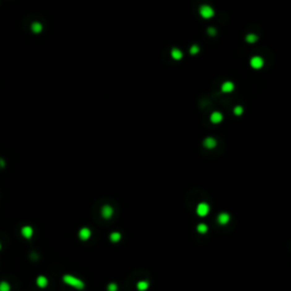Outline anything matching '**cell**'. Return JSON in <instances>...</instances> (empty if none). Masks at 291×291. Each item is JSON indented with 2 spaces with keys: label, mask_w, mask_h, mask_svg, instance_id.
<instances>
[{
  "label": "cell",
  "mask_w": 291,
  "mask_h": 291,
  "mask_svg": "<svg viewBox=\"0 0 291 291\" xmlns=\"http://www.w3.org/2000/svg\"><path fill=\"white\" fill-rule=\"evenodd\" d=\"M217 222L221 225L228 224L229 222H230V214H228V213H221V214H218Z\"/></svg>",
  "instance_id": "9"
},
{
  "label": "cell",
  "mask_w": 291,
  "mask_h": 291,
  "mask_svg": "<svg viewBox=\"0 0 291 291\" xmlns=\"http://www.w3.org/2000/svg\"><path fill=\"white\" fill-rule=\"evenodd\" d=\"M31 30L33 33H40V32L42 31V24L41 23H39V22H34V23H32L31 25Z\"/></svg>",
  "instance_id": "13"
},
{
  "label": "cell",
  "mask_w": 291,
  "mask_h": 291,
  "mask_svg": "<svg viewBox=\"0 0 291 291\" xmlns=\"http://www.w3.org/2000/svg\"><path fill=\"white\" fill-rule=\"evenodd\" d=\"M35 283H36V285H38L39 288L45 289V288L48 287L49 281H48V277L45 276V275H39V276L36 277V280H35Z\"/></svg>",
  "instance_id": "6"
},
{
  "label": "cell",
  "mask_w": 291,
  "mask_h": 291,
  "mask_svg": "<svg viewBox=\"0 0 291 291\" xmlns=\"http://www.w3.org/2000/svg\"><path fill=\"white\" fill-rule=\"evenodd\" d=\"M149 288V283L147 281H139L137 283V289L139 291H146Z\"/></svg>",
  "instance_id": "15"
},
{
  "label": "cell",
  "mask_w": 291,
  "mask_h": 291,
  "mask_svg": "<svg viewBox=\"0 0 291 291\" xmlns=\"http://www.w3.org/2000/svg\"><path fill=\"white\" fill-rule=\"evenodd\" d=\"M172 57L174 59H181V58H182V53H181L179 49L174 48V49L172 50Z\"/></svg>",
  "instance_id": "18"
},
{
  "label": "cell",
  "mask_w": 291,
  "mask_h": 291,
  "mask_svg": "<svg viewBox=\"0 0 291 291\" xmlns=\"http://www.w3.org/2000/svg\"><path fill=\"white\" fill-rule=\"evenodd\" d=\"M200 15H201L203 18H211L212 16L214 15V11H213L212 7L205 5V6H203V7L200 8Z\"/></svg>",
  "instance_id": "4"
},
{
  "label": "cell",
  "mask_w": 291,
  "mask_h": 291,
  "mask_svg": "<svg viewBox=\"0 0 291 291\" xmlns=\"http://www.w3.org/2000/svg\"><path fill=\"white\" fill-rule=\"evenodd\" d=\"M209 205L206 203H198V206H197V214H198V216H201V217H203V216H206L208 213H209Z\"/></svg>",
  "instance_id": "3"
},
{
  "label": "cell",
  "mask_w": 291,
  "mask_h": 291,
  "mask_svg": "<svg viewBox=\"0 0 291 291\" xmlns=\"http://www.w3.org/2000/svg\"><path fill=\"white\" fill-rule=\"evenodd\" d=\"M222 119H223V115H222V113H220V112H214L211 115V121H212V123H214V124L221 123Z\"/></svg>",
  "instance_id": "10"
},
{
  "label": "cell",
  "mask_w": 291,
  "mask_h": 291,
  "mask_svg": "<svg viewBox=\"0 0 291 291\" xmlns=\"http://www.w3.org/2000/svg\"><path fill=\"white\" fill-rule=\"evenodd\" d=\"M256 35H254V34H251V35H248V36H246V40L248 41V42H255L256 41Z\"/></svg>",
  "instance_id": "21"
},
{
  "label": "cell",
  "mask_w": 291,
  "mask_h": 291,
  "mask_svg": "<svg viewBox=\"0 0 291 291\" xmlns=\"http://www.w3.org/2000/svg\"><path fill=\"white\" fill-rule=\"evenodd\" d=\"M242 113H243V108H242L241 106H237V107L234 108V114H235V115L239 116V115H241Z\"/></svg>",
  "instance_id": "20"
},
{
  "label": "cell",
  "mask_w": 291,
  "mask_h": 291,
  "mask_svg": "<svg viewBox=\"0 0 291 291\" xmlns=\"http://www.w3.org/2000/svg\"><path fill=\"white\" fill-rule=\"evenodd\" d=\"M21 234L24 239L30 240V239L33 237V234H34V230H33V228H32L31 225H24V226H22V229H21Z\"/></svg>",
  "instance_id": "2"
},
{
  "label": "cell",
  "mask_w": 291,
  "mask_h": 291,
  "mask_svg": "<svg viewBox=\"0 0 291 291\" xmlns=\"http://www.w3.org/2000/svg\"><path fill=\"white\" fill-rule=\"evenodd\" d=\"M121 238H122V235H121V233H119V232H113V233H110V235H109L110 241L114 242V243L118 242L119 240H121Z\"/></svg>",
  "instance_id": "16"
},
{
  "label": "cell",
  "mask_w": 291,
  "mask_h": 291,
  "mask_svg": "<svg viewBox=\"0 0 291 291\" xmlns=\"http://www.w3.org/2000/svg\"><path fill=\"white\" fill-rule=\"evenodd\" d=\"M198 50H199V48H198V47H197V46H193V47H192V49H190V53L195 55V53H198Z\"/></svg>",
  "instance_id": "22"
},
{
  "label": "cell",
  "mask_w": 291,
  "mask_h": 291,
  "mask_svg": "<svg viewBox=\"0 0 291 291\" xmlns=\"http://www.w3.org/2000/svg\"><path fill=\"white\" fill-rule=\"evenodd\" d=\"M11 285L8 281H0V291H11Z\"/></svg>",
  "instance_id": "14"
},
{
  "label": "cell",
  "mask_w": 291,
  "mask_h": 291,
  "mask_svg": "<svg viewBox=\"0 0 291 291\" xmlns=\"http://www.w3.org/2000/svg\"><path fill=\"white\" fill-rule=\"evenodd\" d=\"M117 289H118V287H117L116 283H109L108 287H107V290L108 291H117Z\"/></svg>",
  "instance_id": "19"
},
{
  "label": "cell",
  "mask_w": 291,
  "mask_h": 291,
  "mask_svg": "<svg viewBox=\"0 0 291 291\" xmlns=\"http://www.w3.org/2000/svg\"><path fill=\"white\" fill-rule=\"evenodd\" d=\"M197 231L199 232V233H201V234H205V233L208 231V226H207L206 224H203V223H200V224H198V226H197Z\"/></svg>",
  "instance_id": "17"
},
{
  "label": "cell",
  "mask_w": 291,
  "mask_h": 291,
  "mask_svg": "<svg viewBox=\"0 0 291 291\" xmlns=\"http://www.w3.org/2000/svg\"><path fill=\"white\" fill-rule=\"evenodd\" d=\"M250 64H251V66L254 67V68H260V67L263 66V59L260 58V57H254L253 59H251V62H250Z\"/></svg>",
  "instance_id": "11"
},
{
  "label": "cell",
  "mask_w": 291,
  "mask_h": 291,
  "mask_svg": "<svg viewBox=\"0 0 291 291\" xmlns=\"http://www.w3.org/2000/svg\"><path fill=\"white\" fill-rule=\"evenodd\" d=\"M1 248H2V245H1V242H0V250H1Z\"/></svg>",
  "instance_id": "23"
},
{
  "label": "cell",
  "mask_w": 291,
  "mask_h": 291,
  "mask_svg": "<svg viewBox=\"0 0 291 291\" xmlns=\"http://www.w3.org/2000/svg\"><path fill=\"white\" fill-rule=\"evenodd\" d=\"M113 214H114V209L109 205H105L101 208V216L104 218H110L113 216Z\"/></svg>",
  "instance_id": "7"
},
{
  "label": "cell",
  "mask_w": 291,
  "mask_h": 291,
  "mask_svg": "<svg viewBox=\"0 0 291 291\" xmlns=\"http://www.w3.org/2000/svg\"><path fill=\"white\" fill-rule=\"evenodd\" d=\"M233 89H234V84L232 82H230V81L224 82L223 85H222V91L223 92H232Z\"/></svg>",
  "instance_id": "12"
},
{
  "label": "cell",
  "mask_w": 291,
  "mask_h": 291,
  "mask_svg": "<svg viewBox=\"0 0 291 291\" xmlns=\"http://www.w3.org/2000/svg\"><path fill=\"white\" fill-rule=\"evenodd\" d=\"M63 281L66 284H68L70 287H73L75 289H83L84 288V282L82 280H80L79 277L74 276V275H71V274H65L63 276Z\"/></svg>",
  "instance_id": "1"
},
{
  "label": "cell",
  "mask_w": 291,
  "mask_h": 291,
  "mask_svg": "<svg viewBox=\"0 0 291 291\" xmlns=\"http://www.w3.org/2000/svg\"><path fill=\"white\" fill-rule=\"evenodd\" d=\"M216 144H217V141L212 137H208L203 140V146H205L207 149H213V148L216 147Z\"/></svg>",
  "instance_id": "8"
},
{
  "label": "cell",
  "mask_w": 291,
  "mask_h": 291,
  "mask_svg": "<svg viewBox=\"0 0 291 291\" xmlns=\"http://www.w3.org/2000/svg\"><path fill=\"white\" fill-rule=\"evenodd\" d=\"M79 237H80V239L82 241H87V240H89L90 237H91V230L88 228H82L80 231H79Z\"/></svg>",
  "instance_id": "5"
}]
</instances>
